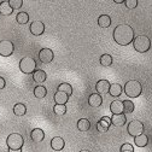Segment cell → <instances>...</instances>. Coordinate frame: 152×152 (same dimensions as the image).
I'll list each match as a JSON object with an SVG mask.
<instances>
[{
  "instance_id": "cell-21",
  "label": "cell",
  "mask_w": 152,
  "mask_h": 152,
  "mask_svg": "<svg viewBox=\"0 0 152 152\" xmlns=\"http://www.w3.org/2000/svg\"><path fill=\"white\" fill-rule=\"evenodd\" d=\"M13 12V9L10 6L9 1H1L0 3V13L3 16H10Z\"/></svg>"
},
{
  "instance_id": "cell-28",
  "label": "cell",
  "mask_w": 152,
  "mask_h": 152,
  "mask_svg": "<svg viewBox=\"0 0 152 152\" xmlns=\"http://www.w3.org/2000/svg\"><path fill=\"white\" fill-rule=\"evenodd\" d=\"M58 91H59V92H64V93H66L69 97L72 94V87H71L69 83H66V82L61 83V85L58 86Z\"/></svg>"
},
{
  "instance_id": "cell-6",
  "label": "cell",
  "mask_w": 152,
  "mask_h": 152,
  "mask_svg": "<svg viewBox=\"0 0 152 152\" xmlns=\"http://www.w3.org/2000/svg\"><path fill=\"white\" fill-rule=\"evenodd\" d=\"M127 132H128V134L130 137H133V138H135V137L142 134V133H144V124H142V122H140L138 120H133L128 124Z\"/></svg>"
},
{
  "instance_id": "cell-11",
  "label": "cell",
  "mask_w": 152,
  "mask_h": 152,
  "mask_svg": "<svg viewBox=\"0 0 152 152\" xmlns=\"http://www.w3.org/2000/svg\"><path fill=\"white\" fill-rule=\"evenodd\" d=\"M110 82L107 80H99L97 83H96V89H97V93L98 94H106L109 93V89H110Z\"/></svg>"
},
{
  "instance_id": "cell-3",
  "label": "cell",
  "mask_w": 152,
  "mask_h": 152,
  "mask_svg": "<svg viewBox=\"0 0 152 152\" xmlns=\"http://www.w3.org/2000/svg\"><path fill=\"white\" fill-rule=\"evenodd\" d=\"M133 46L137 52L145 53L151 48V40L146 35H139L133 40Z\"/></svg>"
},
{
  "instance_id": "cell-26",
  "label": "cell",
  "mask_w": 152,
  "mask_h": 152,
  "mask_svg": "<svg viewBox=\"0 0 152 152\" xmlns=\"http://www.w3.org/2000/svg\"><path fill=\"white\" fill-rule=\"evenodd\" d=\"M16 21L18 24H27L29 22V15L27 12H18L16 16Z\"/></svg>"
},
{
  "instance_id": "cell-7",
  "label": "cell",
  "mask_w": 152,
  "mask_h": 152,
  "mask_svg": "<svg viewBox=\"0 0 152 152\" xmlns=\"http://www.w3.org/2000/svg\"><path fill=\"white\" fill-rule=\"evenodd\" d=\"M15 51V46L10 40H1L0 41V56L1 57H10Z\"/></svg>"
},
{
  "instance_id": "cell-36",
  "label": "cell",
  "mask_w": 152,
  "mask_h": 152,
  "mask_svg": "<svg viewBox=\"0 0 152 152\" xmlns=\"http://www.w3.org/2000/svg\"><path fill=\"white\" fill-rule=\"evenodd\" d=\"M124 3V0H115V4H122Z\"/></svg>"
},
{
  "instance_id": "cell-14",
  "label": "cell",
  "mask_w": 152,
  "mask_h": 152,
  "mask_svg": "<svg viewBox=\"0 0 152 152\" xmlns=\"http://www.w3.org/2000/svg\"><path fill=\"white\" fill-rule=\"evenodd\" d=\"M110 110L112 112V115H120L123 113V102L121 100H115L110 104Z\"/></svg>"
},
{
  "instance_id": "cell-8",
  "label": "cell",
  "mask_w": 152,
  "mask_h": 152,
  "mask_svg": "<svg viewBox=\"0 0 152 152\" xmlns=\"http://www.w3.org/2000/svg\"><path fill=\"white\" fill-rule=\"evenodd\" d=\"M54 58V53L51 48H41L39 52V59L44 64H48L53 61Z\"/></svg>"
},
{
  "instance_id": "cell-12",
  "label": "cell",
  "mask_w": 152,
  "mask_h": 152,
  "mask_svg": "<svg viewBox=\"0 0 152 152\" xmlns=\"http://www.w3.org/2000/svg\"><path fill=\"white\" fill-rule=\"evenodd\" d=\"M30 138L34 142H41L45 139V132L41 128H34L30 133Z\"/></svg>"
},
{
  "instance_id": "cell-19",
  "label": "cell",
  "mask_w": 152,
  "mask_h": 152,
  "mask_svg": "<svg viewBox=\"0 0 152 152\" xmlns=\"http://www.w3.org/2000/svg\"><path fill=\"white\" fill-rule=\"evenodd\" d=\"M122 91H123V88H122L121 85H118V83H112V85L110 86L109 94H110L111 97H120L121 94H122Z\"/></svg>"
},
{
  "instance_id": "cell-35",
  "label": "cell",
  "mask_w": 152,
  "mask_h": 152,
  "mask_svg": "<svg viewBox=\"0 0 152 152\" xmlns=\"http://www.w3.org/2000/svg\"><path fill=\"white\" fill-rule=\"evenodd\" d=\"M9 152H22V148H20V150H10L9 148Z\"/></svg>"
},
{
  "instance_id": "cell-23",
  "label": "cell",
  "mask_w": 152,
  "mask_h": 152,
  "mask_svg": "<svg viewBox=\"0 0 152 152\" xmlns=\"http://www.w3.org/2000/svg\"><path fill=\"white\" fill-rule=\"evenodd\" d=\"M26 112H27V106L22 103H17L13 106V113L16 116H23L26 115Z\"/></svg>"
},
{
  "instance_id": "cell-10",
  "label": "cell",
  "mask_w": 152,
  "mask_h": 152,
  "mask_svg": "<svg viewBox=\"0 0 152 152\" xmlns=\"http://www.w3.org/2000/svg\"><path fill=\"white\" fill-rule=\"evenodd\" d=\"M110 126H111V118L107 117V116H104V117H102V118L99 120V122L97 123V129H98V132L105 133V132L109 130Z\"/></svg>"
},
{
  "instance_id": "cell-20",
  "label": "cell",
  "mask_w": 152,
  "mask_h": 152,
  "mask_svg": "<svg viewBox=\"0 0 152 152\" xmlns=\"http://www.w3.org/2000/svg\"><path fill=\"white\" fill-rule=\"evenodd\" d=\"M134 144H135L138 147H145V146L148 144V138H147V135H145L144 133H142V134L135 137V138H134Z\"/></svg>"
},
{
  "instance_id": "cell-2",
  "label": "cell",
  "mask_w": 152,
  "mask_h": 152,
  "mask_svg": "<svg viewBox=\"0 0 152 152\" xmlns=\"http://www.w3.org/2000/svg\"><path fill=\"white\" fill-rule=\"evenodd\" d=\"M124 93L130 98H138L142 93V86L137 80H129L124 85Z\"/></svg>"
},
{
  "instance_id": "cell-1",
  "label": "cell",
  "mask_w": 152,
  "mask_h": 152,
  "mask_svg": "<svg viewBox=\"0 0 152 152\" xmlns=\"http://www.w3.org/2000/svg\"><path fill=\"white\" fill-rule=\"evenodd\" d=\"M113 40L121 46H127L134 40V29L128 24H120L113 30Z\"/></svg>"
},
{
  "instance_id": "cell-27",
  "label": "cell",
  "mask_w": 152,
  "mask_h": 152,
  "mask_svg": "<svg viewBox=\"0 0 152 152\" xmlns=\"http://www.w3.org/2000/svg\"><path fill=\"white\" fill-rule=\"evenodd\" d=\"M134 112V103L130 100L123 102V113H132Z\"/></svg>"
},
{
  "instance_id": "cell-16",
  "label": "cell",
  "mask_w": 152,
  "mask_h": 152,
  "mask_svg": "<svg viewBox=\"0 0 152 152\" xmlns=\"http://www.w3.org/2000/svg\"><path fill=\"white\" fill-rule=\"evenodd\" d=\"M69 100V96L64 92H59L57 91V93L54 94V102L56 104H59V105H65Z\"/></svg>"
},
{
  "instance_id": "cell-29",
  "label": "cell",
  "mask_w": 152,
  "mask_h": 152,
  "mask_svg": "<svg viewBox=\"0 0 152 152\" xmlns=\"http://www.w3.org/2000/svg\"><path fill=\"white\" fill-rule=\"evenodd\" d=\"M100 64L103 66H110L112 64V57L110 54H102L100 57Z\"/></svg>"
},
{
  "instance_id": "cell-37",
  "label": "cell",
  "mask_w": 152,
  "mask_h": 152,
  "mask_svg": "<svg viewBox=\"0 0 152 152\" xmlns=\"http://www.w3.org/2000/svg\"><path fill=\"white\" fill-rule=\"evenodd\" d=\"M80 152H91V151H88V150H81Z\"/></svg>"
},
{
  "instance_id": "cell-15",
  "label": "cell",
  "mask_w": 152,
  "mask_h": 152,
  "mask_svg": "<svg viewBox=\"0 0 152 152\" xmlns=\"http://www.w3.org/2000/svg\"><path fill=\"white\" fill-rule=\"evenodd\" d=\"M127 122V118L124 116V113H120V115H112L111 117V124L115 127H122Z\"/></svg>"
},
{
  "instance_id": "cell-30",
  "label": "cell",
  "mask_w": 152,
  "mask_h": 152,
  "mask_svg": "<svg viewBox=\"0 0 152 152\" xmlns=\"http://www.w3.org/2000/svg\"><path fill=\"white\" fill-rule=\"evenodd\" d=\"M53 111L57 116H63L64 113L66 112V106L65 105H59V104H56L53 107Z\"/></svg>"
},
{
  "instance_id": "cell-25",
  "label": "cell",
  "mask_w": 152,
  "mask_h": 152,
  "mask_svg": "<svg viewBox=\"0 0 152 152\" xmlns=\"http://www.w3.org/2000/svg\"><path fill=\"white\" fill-rule=\"evenodd\" d=\"M91 128V122L87 118H81L77 121V129L80 132H87Z\"/></svg>"
},
{
  "instance_id": "cell-18",
  "label": "cell",
  "mask_w": 152,
  "mask_h": 152,
  "mask_svg": "<svg viewBox=\"0 0 152 152\" xmlns=\"http://www.w3.org/2000/svg\"><path fill=\"white\" fill-rule=\"evenodd\" d=\"M64 145H65V142L61 137H54L51 140V147L54 151H62L64 148Z\"/></svg>"
},
{
  "instance_id": "cell-17",
  "label": "cell",
  "mask_w": 152,
  "mask_h": 152,
  "mask_svg": "<svg viewBox=\"0 0 152 152\" xmlns=\"http://www.w3.org/2000/svg\"><path fill=\"white\" fill-rule=\"evenodd\" d=\"M47 79V75L44 70H40V69H37L33 72V80L36 82V83H42L45 82Z\"/></svg>"
},
{
  "instance_id": "cell-13",
  "label": "cell",
  "mask_w": 152,
  "mask_h": 152,
  "mask_svg": "<svg viewBox=\"0 0 152 152\" xmlns=\"http://www.w3.org/2000/svg\"><path fill=\"white\" fill-rule=\"evenodd\" d=\"M102 103H103V98L98 93H93L88 97V104L92 107H99L102 105Z\"/></svg>"
},
{
  "instance_id": "cell-9",
  "label": "cell",
  "mask_w": 152,
  "mask_h": 152,
  "mask_svg": "<svg viewBox=\"0 0 152 152\" xmlns=\"http://www.w3.org/2000/svg\"><path fill=\"white\" fill-rule=\"evenodd\" d=\"M29 30H30V33H31L33 35L40 36V35H42V34L45 33V24H44L42 22H40V21H34V22L30 24Z\"/></svg>"
},
{
  "instance_id": "cell-31",
  "label": "cell",
  "mask_w": 152,
  "mask_h": 152,
  "mask_svg": "<svg viewBox=\"0 0 152 152\" xmlns=\"http://www.w3.org/2000/svg\"><path fill=\"white\" fill-rule=\"evenodd\" d=\"M9 4H10V6L13 10H18V9L22 7L23 1H22V0H9Z\"/></svg>"
},
{
  "instance_id": "cell-32",
  "label": "cell",
  "mask_w": 152,
  "mask_h": 152,
  "mask_svg": "<svg viewBox=\"0 0 152 152\" xmlns=\"http://www.w3.org/2000/svg\"><path fill=\"white\" fill-rule=\"evenodd\" d=\"M124 6L128 10H133L138 6V0H126L124 1Z\"/></svg>"
},
{
  "instance_id": "cell-33",
  "label": "cell",
  "mask_w": 152,
  "mask_h": 152,
  "mask_svg": "<svg viewBox=\"0 0 152 152\" xmlns=\"http://www.w3.org/2000/svg\"><path fill=\"white\" fill-rule=\"evenodd\" d=\"M121 152H134V148H133V145L129 142H126L121 146Z\"/></svg>"
},
{
  "instance_id": "cell-22",
  "label": "cell",
  "mask_w": 152,
  "mask_h": 152,
  "mask_svg": "<svg viewBox=\"0 0 152 152\" xmlns=\"http://www.w3.org/2000/svg\"><path fill=\"white\" fill-rule=\"evenodd\" d=\"M98 24L102 28H109L111 26V18L107 15H102L98 18Z\"/></svg>"
},
{
  "instance_id": "cell-24",
  "label": "cell",
  "mask_w": 152,
  "mask_h": 152,
  "mask_svg": "<svg viewBox=\"0 0 152 152\" xmlns=\"http://www.w3.org/2000/svg\"><path fill=\"white\" fill-rule=\"evenodd\" d=\"M46 94H47V89L45 86H36L34 88V96L36 98H39V99H42L46 97Z\"/></svg>"
},
{
  "instance_id": "cell-34",
  "label": "cell",
  "mask_w": 152,
  "mask_h": 152,
  "mask_svg": "<svg viewBox=\"0 0 152 152\" xmlns=\"http://www.w3.org/2000/svg\"><path fill=\"white\" fill-rule=\"evenodd\" d=\"M5 86H6L5 79H4V77H1V76H0V89H3V88H5Z\"/></svg>"
},
{
  "instance_id": "cell-4",
  "label": "cell",
  "mask_w": 152,
  "mask_h": 152,
  "mask_svg": "<svg viewBox=\"0 0 152 152\" xmlns=\"http://www.w3.org/2000/svg\"><path fill=\"white\" fill-rule=\"evenodd\" d=\"M24 144V139L20 133H11L6 139V145L10 150H20Z\"/></svg>"
},
{
  "instance_id": "cell-5",
  "label": "cell",
  "mask_w": 152,
  "mask_h": 152,
  "mask_svg": "<svg viewBox=\"0 0 152 152\" xmlns=\"http://www.w3.org/2000/svg\"><path fill=\"white\" fill-rule=\"evenodd\" d=\"M20 70L23 74H33L36 70V62L31 57H24L20 61Z\"/></svg>"
}]
</instances>
